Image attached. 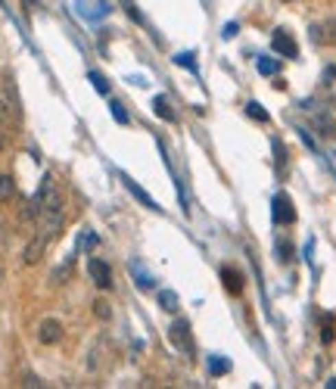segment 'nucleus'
<instances>
[{
	"instance_id": "12",
	"label": "nucleus",
	"mask_w": 336,
	"mask_h": 389,
	"mask_svg": "<svg viewBox=\"0 0 336 389\" xmlns=\"http://www.w3.org/2000/svg\"><path fill=\"white\" fill-rule=\"evenodd\" d=\"M228 370H230V362L224 355H212V358H208V374L221 377V374H228Z\"/></svg>"
},
{
	"instance_id": "14",
	"label": "nucleus",
	"mask_w": 336,
	"mask_h": 389,
	"mask_svg": "<svg viewBox=\"0 0 336 389\" xmlns=\"http://www.w3.org/2000/svg\"><path fill=\"white\" fill-rule=\"evenodd\" d=\"M13 193H16V184H13V178H10V175H0V202L13 200Z\"/></svg>"
},
{
	"instance_id": "13",
	"label": "nucleus",
	"mask_w": 336,
	"mask_h": 389,
	"mask_svg": "<svg viewBox=\"0 0 336 389\" xmlns=\"http://www.w3.org/2000/svg\"><path fill=\"white\" fill-rule=\"evenodd\" d=\"M131 274H134V281H137V287H141V290H153L156 287L153 277H149L147 271H141V265H131Z\"/></svg>"
},
{
	"instance_id": "8",
	"label": "nucleus",
	"mask_w": 336,
	"mask_h": 389,
	"mask_svg": "<svg viewBox=\"0 0 336 389\" xmlns=\"http://www.w3.org/2000/svg\"><path fill=\"white\" fill-rule=\"evenodd\" d=\"M47 243H50V240H47L44 234L34 237V240L25 246V265H38V262H40V255H44V249H47Z\"/></svg>"
},
{
	"instance_id": "4",
	"label": "nucleus",
	"mask_w": 336,
	"mask_h": 389,
	"mask_svg": "<svg viewBox=\"0 0 336 389\" xmlns=\"http://www.w3.org/2000/svg\"><path fill=\"white\" fill-rule=\"evenodd\" d=\"M271 47H274V54L283 56V60H296V54H299L293 34H287L283 28H280V32H274V38H271Z\"/></svg>"
},
{
	"instance_id": "25",
	"label": "nucleus",
	"mask_w": 336,
	"mask_h": 389,
	"mask_svg": "<svg viewBox=\"0 0 336 389\" xmlns=\"http://www.w3.org/2000/svg\"><path fill=\"white\" fill-rule=\"evenodd\" d=\"M237 28H240V25H237V22H230V25H224V38H234V34H237Z\"/></svg>"
},
{
	"instance_id": "20",
	"label": "nucleus",
	"mask_w": 336,
	"mask_h": 389,
	"mask_svg": "<svg viewBox=\"0 0 336 389\" xmlns=\"http://www.w3.org/2000/svg\"><path fill=\"white\" fill-rule=\"evenodd\" d=\"M175 62L178 66H184V69H190V72H196V54H178Z\"/></svg>"
},
{
	"instance_id": "6",
	"label": "nucleus",
	"mask_w": 336,
	"mask_h": 389,
	"mask_svg": "<svg viewBox=\"0 0 336 389\" xmlns=\"http://www.w3.org/2000/svg\"><path fill=\"white\" fill-rule=\"evenodd\" d=\"M88 271H91V281H94L100 290H112V268H109L103 259H91Z\"/></svg>"
},
{
	"instance_id": "21",
	"label": "nucleus",
	"mask_w": 336,
	"mask_h": 389,
	"mask_svg": "<svg viewBox=\"0 0 336 389\" xmlns=\"http://www.w3.org/2000/svg\"><path fill=\"white\" fill-rule=\"evenodd\" d=\"M112 119H115V121H121V125H128V113H125V106H121L119 100L112 103Z\"/></svg>"
},
{
	"instance_id": "3",
	"label": "nucleus",
	"mask_w": 336,
	"mask_h": 389,
	"mask_svg": "<svg viewBox=\"0 0 336 389\" xmlns=\"http://www.w3.org/2000/svg\"><path fill=\"white\" fill-rule=\"evenodd\" d=\"M271 218H274V224L296 222V209H293V200H289L287 193H277L274 200H271Z\"/></svg>"
},
{
	"instance_id": "5",
	"label": "nucleus",
	"mask_w": 336,
	"mask_h": 389,
	"mask_svg": "<svg viewBox=\"0 0 336 389\" xmlns=\"http://www.w3.org/2000/svg\"><path fill=\"white\" fill-rule=\"evenodd\" d=\"M171 342H175L184 355L193 358V336H190V324L184 321V318L181 321H175V327H171Z\"/></svg>"
},
{
	"instance_id": "10",
	"label": "nucleus",
	"mask_w": 336,
	"mask_h": 389,
	"mask_svg": "<svg viewBox=\"0 0 336 389\" xmlns=\"http://www.w3.org/2000/svg\"><path fill=\"white\" fill-rule=\"evenodd\" d=\"M153 109H156V115H159L162 121H175V113H171V103H168V97H156Z\"/></svg>"
},
{
	"instance_id": "15",
	"label": "nucleus",
	"mask_w": 336,
	"mask_h": 389,
	"mask_svg": "<svg viewBox=\"0 0 336 389\" xmlns=\"http://www.w3.org/2000/svg\"><path fill=\"white\" fill-rule=\"evenodd\" d=\"M159 305L165 311H178V293H171V290H162V293H159Z\"/></svg>"
},
{
	"instance_id": "9",
	"label": "nucleus",
	"mask_w": 336,
	"mask_h": 389,
	"mask_svg": "<svg viewBox=\"0 0 336 389\" xmlns=\"http://www.w3.org/2000/svg\"><path fill=\"white\" fill-rule=\"evenodd\" d=\"M121 184H125V187H128V190H131V193H134V196H137V200H141V202H147V209H156V212H159V202H156V200H153V196H147V193H143V190H141V187H137V184H134V181H131V178H128V175H121Z\"/></svg>"
},
{
	"instance_id": "1",
	"label": "nucleus",
	"mask_w": 336,
	"mask_h": 389,
	"mask_svg": "<svg viewBox=\"0 0 336 389\" xmlns=\"http://www.w3.org/2000/svg\"><path fill=\"white\" fill-rule=\"evenodd\" d=\"M32 218H38V234H44L47 240H53V237H60L62 224H66V202H62V193L56 190L53 178L44 175V181H40L38 193H34L32 200Z\"/></svg>"
},
{
	"instance_id": "11",
	"label": "nucleus",
	"mask_w": 336,
	"mask_h": 389,
	"mask_svg": "<svg viewBox=\"0 0 336 389\" xmlns=\"http://www.w3.org/2000/svg\"><path fill=\"white\" fill-rule=\"evenodd\" d=\"M221 277H224V287H228L230 293H240V290H243V277L237 274L234 268H224V271H221Z\"/></svg>"
},
{
	"instance_id": "16",
	"label": "nucleus",
	"mask_w": 336,
	"mask_h": 389,
	"mask_svg": "<svg viewBox=\"0 0 336 389\" xmlns=\"http://www.w3.org/2000/svg\"><path fill=\"white\" fill-rule=\"evenodd\" d=\"M259 72H262V75H277V72H280V62L262 56V60H259Z\"/></svg>"
},
{
	"instance_id": "2",
	"label": "nucleus",
	"mask_w": 336,
	"mask_h": 389,
	"mask_svg": "<svg viewBox=\"0 0 336 389\" xmlns=\"http://www.w3.org/2000/svg\"><path fill=\"white\" fill-rule=\"evenodd\" d=\"M19 121H22L19 97H16V91L10 88V81L3 78L0 81V150L10 147V141H13Z\"/></svg>"
},
{
	"instance_id": "19",
	"label": "nucleus",
	"mask_w": 336,
	"mask_h": 389,
	"mask_svg": "<svg viewBox=\"0 0 336 389\" xmlns=\"http://www.w3.org/2000/svg\"><path fill=\"white\" fill-rule=\"evenodd\" d=\"M246 113H249V119H256V121H268V113H265V109L259 106L256 100L246 103Z\"/></svg>"
},
{
	"instance_id": "18",
	"label": "nucleus",
	"mask_w": 336,
	"mask_h": 389,
	"mask_svg": "<svg viewBox=\"0 0 336 389\" xmlns=\"http://www.w3.org/2000/svg\"><path fill=\"white\" fill-rule=\"evenodd\" d=\"M88 78H91V84H94V88H97V94H109V81L103 78L100 72H91Z\"/></svg>"
},
{
	"instance_id": "22",
	"label": "nucleus",
	"mask_w": 336,
	"mask_h": 389,
	"mask_svg": "<svg viewBox=\"0 0 336 389\" xmlns=\"http://www.w3.org/2000/svg\"><path fill=\"white\" fill-rule=\"evenodd\" d=\"M94 246H97V234H94V231H84V240H81V249H88V252H91Z\"/></svg>"
},
{
	"instance_id": "24",
	"label": "nucleus",
	"mask_w": 336,
	"mask_h": 389,
	"mask_svg": "<svg viewBox=\"0 0 336 389\" xmlns=\"http://www.w3.org/2000/svg\"><path fill=\"white\" fill-rule=\"evenodd\" d=\"M277 255H280V262H289V243H280V246H277Z\"/></svg>"
},
{
	"instance_id": "23",
	"label": "nucleus",
	"mask_w": 336,
	"mask_h": 389,
	"mask_svg": "<svg viewBox=\"0 0 336 389\" xmlns=\"http://www.w3.org/2000/svg\"><path fill=\"white\" fill-rule=\"evenodd\" d=\"M94 311H97V318L109 321V305H106V302H94Z\"/></svg>"
},
{
	"instance_id": "17",
	"label": "nucleus",
	"mask_w": 336,
	"mask_h": 389,
	"mask_svg": "<svg viewBox=\"0 0 336 389\" xmlns=\"http://www.w3.org/2000/svg\"><path fill=\"white\" fill-rule=\"evenodd\" d=\"M321 340L324 342H333V318H330V315L321 318Z\"/></svg>"
},
{
	"instance_id": "7",
	"label": "nucleus",
	"mask_w": 336,
	"mask_h": 389,
	"mask_svg": "<svg viewBox=\"0 0 336 389\" xmlns=\"http://www.w3.org/2000/svg\"><path fill=\"white\" fill-rule=\"evenodd\" d=\"M38 340L44 342V346H53V342L62 340V324L56 321V318H44V321L38 324Z\"/></svg>"
}]
</instances>
